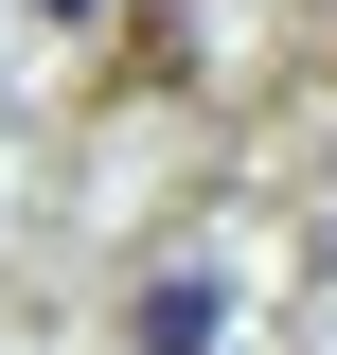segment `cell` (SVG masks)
I'll use <instances>...</instances> for the list:
<instances>
[{
	"label": "cell",
	"instance_id": "cell-1",
	"mask_svg": "<svg viewBox=\"0 0 337 355\" xmlns=\"http://www.w3.org/2000/svg\"><path fill=\"white\" fill-rule=\"evenodd\" d=\"M142 355H231V266H160L142 284Z\"/></svg>",
	"mask_w": 337,
	"mask_h": 355
}]
</instances>
